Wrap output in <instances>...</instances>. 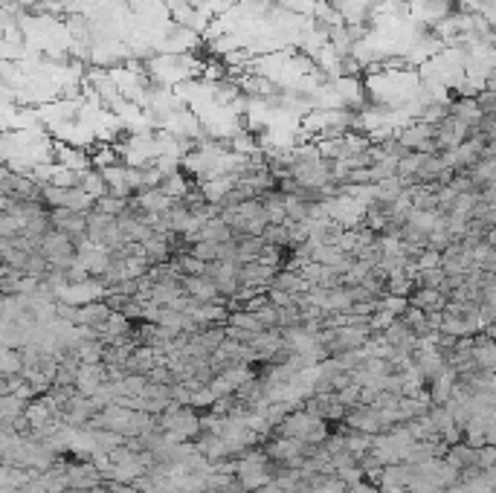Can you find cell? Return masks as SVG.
<instances>
[{
  "mask_svg": "<svg viewBox=\"0 0 496 493\" xmlns=\"http://www.w3.org/2000/svg\"><path fill=\"white\" fill-rule=\"evenodd\" d=\"M38 253L47 259L50 267H70L73 259H76V244L67 238V235H61L55 230H50L41 244H38Z\"/></svg>",
  "mask_w": 496,
  "mask_h": 493,
  "instance_id": "cell-1",
  "label": "cell"
},
{
  "mask_svg": "<svg viewBox=\"0 0 496 493\" xmlns=\"http://www.w3.org/2000/svg\"><path fill=\"white\" fill-rule=\"evenodd\" d=\"M52 160L61 169H70V171H87L90 169V154L84 148L58 142V140H52Z\"/></svg>",
  "mask_w": 496,
  "mask_h": 493,
  "instance_id": "cell-2",
  "label": "cell"
},
{
  "mask_svg": "<svg viewBox=\"0 0 496 493\" xmlns=\"http://www.w3.org/2000/svg\"><path fill=\"white\" fill-rule=\"evenodd\" d=\"M407 305L418 307L424 314H441L447 305V296L436 288H412V293L407 296Z\"/></svg>",
  "mask_w": 496,
  "mask_h": 493,
  "instance_id": "cell-3",
  "label": "cell"
},
{
  "mask_svg": "<svg viewBox=\"0 0 496 493\" xmlns=\"http://www.w3.org/2000/svg\"><path fill=\"white\" fill-rule=\"evenodd\" d=\"M84 195H90L93 200H99L102 195H108V183H105V177H102V171L99 169H87L84 174H81V186H79Z\"/></svg>",
  "mask_w": 496,
  "mask_h": 493,
  "instance_id": "cell-4",
  "label": "cell"
},
{
  "mask_svg": "<svg viewBox=\"0 0 496 493\" xmlns=\"http://www.w3.org/2000/svg\"><path fill=\"white\" fill-rule=\"evenodd\" d=\"M21 368H23L21 351L9 348V346H0V378H15V375H21Z\"/></svg>",
  "mask_w": 496,
  "mask_h": 493,
  "instance_id": "cell-5",
  "label": "cell"
},
{
  "mask_svg": "<svg viewBox=\"0 0 496 493\" xmlns=\"http://www.w3.org/2000/svg\"><path fill=\"white\" fill-rule=\"evenodd\" d=\"M125 203H128V198H113V195H102L96 203H93V206H96L99 212H105V215H111V218H119V215L122 212H125Z\"/></svg>",
  "mask_w": 496,
  "mask_h": 493,
  "instance_id": "cell-6",
  "label": "cell"
}]
</instances>
